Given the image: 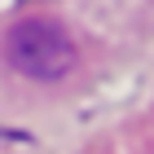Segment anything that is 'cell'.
Masks as SVG:
<instances>
[{"instance_id": "cell-1", "label": "cell", "mask_w": 154, "mask_h": 154, "mask_svg": "<svg viewBox=\"0 0 154 154\" xmlns=\"http://www.w3.org/2000/svg\"><path fill=\"white\" fill-rule=\"evenodd\" d=\"M5 48H9V62L22 75H31V79H62V75H71V66H75L71 35H66L57 22H44V18L18 22L9 31V40H5Z\"/></svg>"}]
</instances>
